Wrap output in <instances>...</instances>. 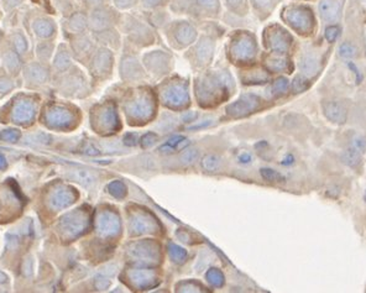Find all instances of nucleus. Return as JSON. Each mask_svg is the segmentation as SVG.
<instances>
[{
    "label": "nucleus",
    "mask_w": 366,
    "mask_h": 293,
    "mask_svg": "<svg viewBox=\"0 0 366 293\" xmlns=\"http://www.w3.org/2000/svg\"><path fill=\"white\" fill-rule=\"evenodd\" d=\"M220 163H222V158H220L218 155H214V153L204 156L203 160H202V167H203L206 171L209 172L217 171V169L220 167Z\"/></svg>",
    "instance_id": "obj_14"
},
{
    "label": "nucleus",
    "mask_w": 366,
    "mask_h": 293,
    "mask_svg": "<svg viewBox=\"0 0 366 293\" xmlns=\"http://www.w3.org/2000/svg\"><path fill=\"white\" fill-rule=\"evenodd\" d=\"M365 199H366V192H365Z\"/></svg>",
    "instance_id": "obj_39"
},
{
    "label": "nucleus",
    "mask_w": 366,
    "mask_h": 293,
    "mask_svg": "<svg viewBox=\"0 0 366 293\" xmlns=\"http://www.w3.org/2000/svg\"><path fill=\"white\" fill-rule=\"evenodd\" d=\"M352 147L357 148L360 152H364L366 150V140L364 136L362 135H354V138L352 139Z\"/></svg>",
    "instance_id": "obj_24"
},
{
    "label": "nucleus",
    "mask_w": 366,
    "mask_h": 293,
    "mask_svg": "<svg viewBox=\"0 0 366 293\" xmlns=\"http://www.w3.org/2000/svg\"><path fill=\"white\" fill-rule=\"evenodd\" d=\"M119 229V222L112 213H102L98 218V231L104 235H112Z\"/></svg>",
    "instance_id": "obj_6"
},
{
    "label": "nucleus",
    "mask_w": 366,
    "mask_h": 293,
    "mask_svg": "<svg viewBox=\"0 0 366 293\" xmlns=\"http://www.w3.org/2000/svg\"><path fill=\"white\" fill-rule=\"evenodd\" d=\"M34 30L40 37H48L55 31V26H53L52 21L47 19H38L35 21Z\"/></svg>",
    "instance_id": "obj_13"
},
{
    "label": "nucleus",
    "mask_w": 366,
    "mask_h": 293,
    "mask_svg": "<svg viewBox=\"0 0 366 293\" xmlns=\"http://www.w3.org/2000/svg\"><path fill=\"white\" fill-rule=\"evenodd\" d=\"M198 2L207 9H217L218 7V0H198Z\"/></svg>",
    "instance_id": "obj_30"
},
{
    "label": "nucleus",
    "mask_w": 366,
    "mask_h": 293,
    "mask_svg": "<svg viewBox=\"0 0 366 293\" xmlns=\"http://www.w3.org/2000/svg\"><path fill=\"white\" fill-rule=\"evenodd\" d=\"M110 65H112V55L109 51H101L94 58L93 69L96 73H104L110 68Z\"/></svg>",
    "instance_id": "obj_10"
},
{
    "label": "nucleus",
    "mask_w": 366,
    "mask_h": 293,
    "mask_svg": "<svg viewBox=\"0 0 366 293\" xmlns=\"http://www.w3.org/2000/svg\"><path fill=\"white\" fill-rule=\"evenodd\" d=\"M5 65L7 66V68L15 71L19 67V62H17V58L14 53H7L6 57H5Z\"/></svg>",
    "instance_id": "obj_28"
},
{
    "label": "nucleus",
    "mask_w": 366,
    "mask_h": 293,
    "mask_svg": "<svg viewBox=\"0 0 366 293\" xmlns=\"http://www.w3.org/2000/svg\"><path fill=\"white\" fill-rule=\"evenodd\" d=\"M109 191L110 193L114 194L115 197H122V195H124L125 193L124 186H122V183H119V182H114V183L110 184Z\"/></svg>",
    "instance_id": "obj_27"
},
{
    "label": "nucleus",
    "mask_w": 366,
    "mask_h": 293,
    "mask_svg": "<svg viewBox=\"0 0 366 293\" xmlns=\"http://www.w3.org/2000/svg\"><path fill=\"white\" fill-rule=\"evenodd\" d=\"M261 174H262L263 178L267 179V181H282L283 179V177L281 176L278 172L273 171V169H270V168L261 169Z\"/></svg>",
    "instance_id": "obj_25"
},
{
    "label": "nucleus",
    "mask_w": 366,
    "mask_h": 293,
    "mask_svg": "<svg viewBox=\"0 0 366 293\" xmlns=\"http://www.w3.org/2000/svg\"><path fill=\"white\" fill-rule=\"evenodd\" d=\"M6 167V160L2 155H0V169H4Z\"/></svg>",
    "instance_id": "obj_35"
},
{
    "label": "nucleus",
    "mask_w": 366,
    "mask_h": 293,
    "mask_svg": "<svg viewBox=\"0 0 366 293\" xmlns=\"http://www.w3.org/2000/svg\"><path fill=\"white\" fill-rule=\"evenodd\" d=\"M112 24V17L110 14L106 10H96L92 14L91 17V25L92 29L94 30H104L110 26Z\"/></svg>",
    "instance_id": "obj_9"
},
{
    "label": "nucleus",
    "mask_w": 366,
    "mask_h": 293,
    "mask_svg": "<svg viewBox=\"0 0 366 293\" xmlns=\"http://www.w3.org/2000/svg\"><path fill=\"white\" fill-rule=\"evenodd\" d=\"M136 0H115L118 6L120 7H127V6H131L132 4H135Z\"/></svg>",
    "instance_id": "obj_32"
},
{
    "label": "nucleus",
    "mask_w": 366,
    "mask_h": 293,
    "mask_svg": "<svg viewBox=\"0 0 366 293\" xmlns=\"http://www.w3.org/2000/svg\"><path fill=\"white\" fill-rule=\"evenodd\" d=\"M76 199V194L68 188H61L55 191L51 195L50 203L53 208H65L72 204Z\"/></svg>",
    "instance_id": "obj_4"
},
{
    "label": "nucleus",
    "mask_w": 366,
    "mask_h": 293,
    "mask_svg": "<svg viewBox=\"0 0 366 293\" xmlns=\"http://www.w3.org/2000/svg\"><path fill=\"white\" fill-rule=\"evenodd\" d=\"M357 47L354 45L349 42H345L340 46L339 48V55L342 56L343 58H353L357 56Z\"/></svg>",
    "instance_id": "obj_19"
},
{
    "label": "nucleus",
    "mask_w": 366,
    "mask_h": 293,
    "mask_svg": "<svg viewBox=\"0 0 366 293\" xmlns=\"http://www.w3.org/2000/svg\"><path fill=\"white\" fill-rule=\"evenodd\" d=\"M45 119L51 127H65L71 123L72 115L68 110L63 109V108H52V109L47 110Z\"/></svg>",
    "instance_id": "obj_3"
},
{
    "label": "nucleus",
    "mask_w": 366,
    "mask_h": 293,
    "mask_svg": "<svg viewBox=\"0 0 366 293\" xmlns=\"http://www.w3.org/2000/svg\"><path fill=\"white\" fill-rule=\"evenodd\" d=\"M71 60L68 57V53L66 51H61L60 53L57 55L55 61V66L57 67L58 69H66L68 66H70Z\"/></svg>",
    "instance_id": "obj_21"
},
{
    "label": "nucleus",
    "mask_w": 366,
    "mask_h": 293,
    "mask_svg": "<svg viewBox=\"0 0 366 293\" xmlns=\"http://www.w3.org/2000/svg\"><path fill=\"white\" fill-rule=\"evenodd\" d=\"M228 2H229L230 5H233V6H238V5L242 2V0H228Z\"/></svg>",
    "instance_id": "obj_37"
},
{
    "label": "nucleus",
    "mask_w": 366,
    "mask_h": 293,
    "mask_svg": "<svg viewBox=\"0 0 366 293\" xmlns=\"http://www.w3.org/2000/svg\"><path fill=\"white\" fill-rule=\"evenodd\" d=\"M199 152L196 148H188V150H184L180 156V161L183 164H189L194 161L198 160Z\"/></svg>",
    "instance_id": "obj_18"
},
{
    "label": "nucleus",
    "mask_w": 366,
    "mask_h": 293,
    "mask_svg": "<svg viewBox=\"0 0 366 293\" xmlns=\"http://www.w3.org/2000/svg\"><path fill=\"white\" fill-rule=\"evenodd\" d=\"M12 120L16 123L31 122L35 117L34 103L27 99H20L12 108Z\"/></svg>",
    "instance_id": "obj_2"
},
{
    "label": "nucleus",
    "mask_w": 366,
    "mask_h": 293,
    "mask_svg": "<svg viewBox=\"0 0 366 293\" xmlns=\"http://www.w3.org/2000/svg\"><path fill=\"white\" fill-rule=\"evenodd\" d=\"M342 160L343 162L345 164H348L349 167H353V168H357L362 164V152L358 151L357 148L354 147H350L348 150H345L342 155Z\"/></svg>",
    "instance_id": "obj_11"
},
{
    "label": "nucleus",
    "mask_w": 366,
    "mask_h": 293,
    "mask_svg": "<svg viewBox=\"0 0 366 293\" xmlns=\"http://www.w3.org/2000/svg\"><path fill=\"white\" fill-rule=\"evenodd\" d=\"M250 42L249 41H239V43H237V46H235V53H238L239 56H242V57H246V56H249L250 53Z\"/></svg>",
    "instance_id": "obj_23"
},
{
    "label": "nucleus",
    "mask_w": 366,
    "mask_h": 293,
    "mask_svg": "<svg viewBox=\"0 0 366 293\" xmlns=\"http://www.w3.org/2000/svg\"><path fill=\"white\" fill-rule=\"evenodd\" d=\"M7 276L2 271H0V284H6Z\"/></svg>",
    "instance_id": "obj_34"
},
{
    "label": "nucleus",
    "mask_w": 366,
    "mask_h": 293,
    "mask_svg": "<svg viewBox=\"0 0 366 293\" xmlns=\"http://www.w3.org/2000/svg\"><path fill=\"white\" fill-rule=\"evenodd\" d=\"M301 68L307 74L314 73L317 69V61L312 56H304L301 61Z\"/></svg>",
    "instance_id": "obj_17"
},
{
    "label": "nucleus",
    "mask_w": 366,
    "mask_h": 293,
    "mask_svg": "<svg viewBox=\"0 0 366 293\" xmlns=\"http://www.w3.org/2000/svg\"><path fill=\"white\" fill-rule=\"evenodd\" d=\"M12 41H14L15 47H16V50L19 51L20 53H22L24 51H26L27 43H26V40H25L24 36H22L21 33H16V35H14Z\"/></svg>",
    "instance_id": "obj_26"
},
{
    "label": "nucleus",
    "mask_w": 366,
    "mask_h": 293,
    "mask_svg": "<svg viewBox=\"0 0 366 293\" xmlns=\"http://www.w3.org/2000/svg\"><path fill=\"white\" fill-rule=\"evenodd\" d=\"M12 82L7 78H0V96L6 94L12 88Z\"/></svg>",
    "instance_id": "obj_29"
},
{
    "label": "nucleus",
    "mask_w": 366,
    "mask_h": 293,
    "mask_svg": "<svg viewBox=\"0 0 366 293\" xmlns=\"http://www.w3.org/2000/svg\"><path fill=\"white\" fill-rule=\"evenodd\" d=\"M324 114L334 123H344L347 119V110L340 103L328 102L324 104Z\"/></svg>",
    "instance_id": "obj_7"
},
{
    "label": "nucleus",
    "mask_w": 366,
    "mask_h": 293,
    "mask_svg": "<svg viewBox=\"0 0 366 293\" xmlns=\"http://www.w3.org/2000/svg\"><path fill=\"white\" fill-rule=\"evenodd\" d=\"M340 2L337 0H322L319 4L321 16L327 21H335L340 15Z\"/></svg>",
    "instance_id": "obj_5"
},
{
    "label": "nucleus",
    "mask_w": 366,
    "mask_h": 293,
    "mask_svg": "<svg viewBox=\"0 0 366 293\" xmlns=\"http://www.w3.org/2000/svg\"><path fill=\"white\" fill-rule=\"evenodd\" d=\"M25 76L32 83H45L48 78L47 69L41 65H36V63L27 66L26 71H25Z\"/></svg>",
    "instance_id": "obj_8"
},
{
    "label": "nucleus",
    "mask_w": 366,
    "mask_h": 293,
    "mask_svg": "<svg viewBox=\"0 0 366 293\" xmlns=\"http://www.w3.org/2000/svg\"><path fill=\"white\" fill-rule=\"evenodd\" d=\"M198 55H199V57H201L202 61H206L211 57L212 46H211V43H209V41H207V40L202 41V43L199 45V48H198Z\"/></svg>",
    "instance_id": "obj_22"
},
{
    "label": "nucleus",
    "mask_w": 366,
    "mask_h": 293,
    "mask_svg": "<svg viewBox=\"0 0 366 293\" xmlns=\"http://www.w3.org/2000/svg\"><path fill=\"white\" fill-rule=\"evenodd\" d=\"M142 1H144L145 6L151 7V6H156V5L161 4V1H162V0H142Z\"/></svg>",
    "instance_id": "obj_33"
},
{
    "label": "nucleus",
    "mask_w": 366,
    "mask_h": 293,
    "mask_svg": "<svg viewBox=\"0 0 366 293\" xmlns=\"http://www.w3.org/2000/svg\"><path fill=\"white\" fill-rule=\"evenodd\" d=\"M87 20L86 16L82 14H74L70 20V27L73 31H82L86 27Z\"/></svg>",
    "instance_id": "obj_16"
},
{
    "label": "nucleus",
    "mask_w": 366,
    "mask_h": 293,
    "mask_svg": "<svg viewBox=\"0 0 366 293\" xmlns=\"http://www.w3.org/2000/svg\"><path fill=\"white\" fill-rule=\"evenodd\" d=\"M196 36V32L192 29L189 25L183 24L180 29L177 30V38L178 41H181L182 43H189Z\"/></svg>",
    "instance_id": "obj_15"
},
{
    "label": "nucleus",
    "mask_w": 366,
    "mask_h": 293,
    "mask_svg": "<svg viewBox=\"0 0 366 293\" xmlns=\"http://www.w3.org/2000/svg\"><path fill=\"white\" fill-rule=\"evenodd\" d=\"M68 177L73 181L78 182V183L83 184V186H91L96 182V177L88 171H83V169H74L68 173Z\"/></svg>",
    "instance_id": "obj_12"
},
{
    "label": "nucleus",
    "mask_w": 366,
    "mask_h": 293,
    "mask_svg": "<svg viewBox=\"0 0 366 293\" xmlns=\"http://www.w3.org/2000/svg\"><path fill=\"white\" fill-rule=\"evenodd\" d=\"M20 138V133L15 129H7L0 133V140L7 143H16Z\"/></svg>",
    "instance_id": "obj_20"
},
{
    "label": "nucleus",
    "mask_w": 366,
    "mask_h": 293,
    "mask_svg": "<svg viewBox=\"0 0 366 293\" xmlns=\"http://www.w3.org/2000/svg\"><path fill=\"white\" fill-rule=\"evenodd\" d=\"M102 1H103V0H88L89 4H93V5H99V4H102Z\"/></svg>",
    "instance_id": "obj_38"
},
{
    "label": "nucleus",
    "mask_w": 366,
    "mask_h": 293,
    "mask_svg": "<svg viewBox=\"0 0 366 293\" xmlns=\"http://www.w3.org/2000/svg\"><path fill=\"white\" fill-rule=\"evenodd\" d=\"M41 51H42V48H41V47H38V56H41V57H42L43 52H41ZM45 52H46V55H47V56H50V55H51V47H50V48H48V50H45Z\"/></svg>",
    "instance_id": "obj_36"
},
{
    "label": "nucleus",
    "mask_w": 366,
    "mask_h": 293,
    "mask_svg": "<svg viewBox=\"0 0 366 293\" xmlns=\"http://www.w3.org/2000/svg\"><path fill=\"white\" fill-rule=\"evenodd\" d=\"M87 222L81 213H72L62 218L60 223V230L67 236H76L86 229Z\"/></svg>",
    "instance_id": "obj_1"
},
{
    "label": "nucleus",
    "mask_w": 366,
    "mask_h": 293,
    "mask_svg": "<svg viewBox=\"0 0 366 293\" xmlns=\"http://www.w3.org/2000/svg\"><path fill=\"white\" fill-rule=\"evenodd\" d=\"M326 36H327V38H328L329 41H334L335 38L338 37V29H337V27H329V29L327 30Z\"/></svg>",
    "instance_id": "obj_31"
}]
</instances>
